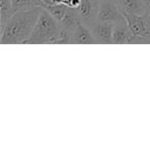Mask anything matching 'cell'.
<instances>
[{
  "instance_id": "9a60e30c",
  "label": "cell",
  "mask_w": 150,
  "mask_h": 150,
  "mask_svg": "<svg viewBox=\"0 0 150 150\" xmlns=\"http://www.w3.org/2000/svg\"><path fill=\"white\" fill-rule=\"evenodd\" d=\"M80 2H81V0H66L64 4L67 5L68 7H70V8L76 9L80 5Z\"/></svg>"
},
{
  "instance_id": "6da1fadb",
  "label": "cell",
  "mask_w": 150,
  "mask_h": 150,
  "mask_svg": "<svg viewBox=\"0 0 150 150\" xmlns=\"http://www.w3.org/2000/svg\"><path fill=\"white\" fill-rule=\"evenodd\" d=\"M42 9V6H38L16 11L0 34V42L2 44L26 43L33 32Z\"/></svg>"
},
{
  "instance_id": "9c48e42d",
  "label": "cell",
  "mask_w": 150,
  "mask_h": 150,
  "mask_svg": "<svg viewBox=\"0 0 150 150\" xmlns=\"http://www.w3.org/2000/svg\"><path fill=\"white\" fill-rule=\"evenodd\" d=\"M92 31L80 22L72 31V44H96Z\"/></svg>"
},
{
  "instance_id": "8fae6325",
  "label": "cell",
  "mask_w": 150,
  "mask_h": 150,
  "mask_svg": "<svg viewBox=\"0 0 150 150\" xmlns=\"http://www.w3.org/2000/svg\"><path fill=\"white\" fill-rule=\"evenodd\" d=\"M80 23L79 17H78L77 13L74 8H70L68 7L66 13H65L64 18L62 19V21L60 22L59 25L61 27H64L66 29L70 30V31H73L75 28L77 27V25Z\"/></svg>"
},
{
  "instance_id": "7c38bea8",
  "label": "cell",
  "mask_w": 150,
  "mask_h": 150,
  "mask_svg": "<svg viewBox=\"0 0 150 150\" xmlns=\"http://www.w3.org/2000/svg\"><path fill=\"white\" fill-rule=\"evenodd\" d=\"M15 11L22 9H29L33 7L42 6L44 7V3L42 0H11Z\"/></svg>"
},
{
  "instance_id": "ba28073f",
  "label": "cell",
  "mask_w": 150,
  "mask_h": 150,
  "mask_svg": "<svg viewBox=\"0 0 150 150\" xmlns=\"http://www.w3.org/2000/svg\"><path fill=\"white\" fill-rule=\"evenodd\" d=\"M122 13L144 16L149 13V8L143 0H118L116 3Z\"/></svg>"
},
{
  "instance_id": "7a4b0ae2",
  "label": "cell",
  "mask_w": 150,
  "mask_h": 150,
  "mask_svg": "<svg viewBox=\"0 0 150 150\" xmlns=\"http://www.w3.org/2000/svg\"><path fill=\"white\" fill-rule=\"evenodd\" d=\"M60 29L59 23L43 7L40 13L31 36L27 40V44H54V38Z\"/></svg>"
},
{
  "instance_id": "ffe728a7",
  "label": "cell",
  "mask_w": 150,
  "mask_h": 150,
  "mask_svg": "<svg viewBox=\"0 0 150 150\" xmlns=\"http://www.w3.org/2000/svg\"><path fill=\"white\" fill-rule=\"evenodd\" d=\"M147 17H148V18H149V20H150V11H149V13H147Z\"/></svg>"
},
{
  "instance_id": "52a82bcc",
  "label": "cell",
  "mask_w": 150,
  "mask_h": 150,
  "mask_svg": "<svg viewBox=\"0 0 150 150\" xmlns=\"http://www.w3.org/2000/svg\"><path fill=\"white\" fill-rule=\"evenodd\" d=\"M113 24L97 21L91 28V31L97 43L113 44Z\"/></svg>"
},
{
  "instance_id": "5bb4252c",
  "label": "cell",
  "mask_w": 150,
  "mask_h": 150,
  "mask_svg": "<svg viewBox=\"0 0 150 150\" xmlns=\"http://www.w3.org/2000/svg\"><path fill=\"white\" fill-rule=\"evenodd\" d=\"M72 44V31L66 29L64 27H61L59 32L54 38V44Z\"/></svg>"
},
{
  "instance_id": "277c9868",
  "label": "cell",
  "mask_w": 150,
  "mask_h": 150,
  "mask_svg": "<svg viewBox=\"0 0 150 150\" xmlns=\"http://www.w3.org/2000/svg\"><path fill=\"white\" fill-rule=\"evenodd\" d=\"M113 43L114 44H147V39L135 35L125 23L116 24L113 27Z\"/></svg>"
},
{
  "instance_id": "44dd1931",
  "label": "cell",
  "mask_w": 150,
  "mask_h": 150,
  "mask_svg": "<svg viewBox=\"0 0 150 150\" xmlns=\"http://www.w3.org/2000/svg\"><path fill=\"white\" fill-rule=\"evenodd\" d=\"M97 1H98L99 3H101V2H102V1H104V0H97Z\"/></svg>"
},
{
  "instance_id": "4fadbf2b",
  "label": "cell",
  "mask_w": 150,
  "mask_h": 150,
  "mask_svg": "<svg viewBox=\"0 0 150 150\" xmlns=\"http://www.w3.org/2000/svg\"><path fill=\"white\" fill-rule=\"evenodd\" d=\"M44 8L52 15V17L60 24V22L62 21V19L64 18L65 13H66L68 6L65 4H50L45 5Z\"/></svg>"
},
{
  "instance_id": "ac0fdd59",
  "label": "cell",
  "mask_w": 150,
  "mask_h": 150,
  "mask_svg": "<svg viewBox=\"0 0 150 150\" xmlns=\"http://www.w3.org/2000/svg\"><path fill=\"white\" fill-rule=\"evenodd\" d=\"M144 2H145V4L148 6V8H149V11H150V0H143Z\"/></svg>"
},
{
  "instance_id": "e0dca14e",
  "label": "cell",
  "mask_w": 150,
  "mask_h": 150,
  "mask_svg": "<svg viewBox=\"0 0 150 150\" xmlns=\"http://www.w3.org/2000/svg\"><path fill=\"white\" fill-rule=\"evenodd\" d=\"M44 3V6L45 5H50V4H52V0H42Z\"/></svg>"
},
{
  "instance_id": "30bf717a",
  "label": "cell",
  "mask_w": 150,
  "mask_h": 150,
  "mask_svg": "<svg viewBox=\"0 0 150 150\" xmlns=\"http://www.w3.org/2000/svg\"><path fill=\"white\" fill-rule=\"evenodd\" d=\"M15 13L11 0H0V34L5 29V26Z\"/></svg>"
},
{
  "instance_id": "8992f818",
  "label": "cell",
  "mask_w": 150,
  "mask_h": 150,
  "mask_svg": "<svg viewBox=\"0 0 150 150\" xmlns=\"http://www.w3.org/2000/svg\"><path fill=\"white\" fill-rule=\"evenodd\" d=\"M75 11L79 17L80 22L91 29L97 22L99 2L97 0H81L80 5Z\"/></svg>"
},
{
  "instance_id": "2e32d148",
  "label": "cell",
  "mask_w": 150,
  "mask_h": 150,
  "mask_svg": "<svg viewBox=\"0 0 150 150\" xmlns=\"http://www.w3.org/2000/svg\"><path fill=\"white\" fill-rule=\"evenodd\" d=\"M66 0H52V4H64Z\"/></svg>"
},
{
  "instance_id": "d6986e66",
  "label": "cell",
  "mask_w": 150,
  "mask_h": 150,
  "mask_svg": "<svg viewBox=\"0 0 150 150\" xmlns=\"http://www.w3.org/2000/svg\"><path fill=\"white\" fill-rule=\"evenodd\" d=\"M110 1H112V2H114L115 4H116V3H117V1H118V0H110Z\"/></svg>"
},
{
  "instance_id": "5b68a950",
  "label": "cell",
  "mask_w": 150,
  "mask_h": 150,
  "mask_svg": "<svg viewBox=\"0 0 150 150\" xmlns=\"http://www.w3.org/2000/svg\"><path fill=\"white\" fill-rule=\"evenodd\" d=\"M123 16L131 31L135 35L147 39L150 43V20L147 15L138 16L123 13Z\"/></svg>"
},
{
  "instance_id": "3957f363",
  "label": "cell",
  "mask_w": 150,
  "mask_h": 150,
  "mask_svg": "<svg viewBox=\"0 0 150 150\" xmlns=\"http://www.w3.org/2000/svg\"><path fill=\"white\" fill-rule=\"evenodd\" d=\"M97 21L110 23L113 25L125 23V18L123 13L118 9L117 5L110 0H104L99 3V11Z\"/></svg>"
}]
</instances>
